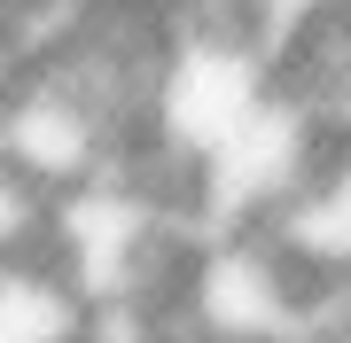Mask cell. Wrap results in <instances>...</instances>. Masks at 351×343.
<instances>
[{
    "instance_id": "obj_1",
    "label": "cell",
    "mask_w": 351,
    "mask_h": 343,
    "mask_svg": "<svg viewBox=\"0 0 351 343\" xmlns=\"http://www.w3.org/2000/svg\"><path fill=\"white\" fill-rule=\"evenodd\" d=\"M313 266L281 234H195L172 273V320L203 343H297Z\"/></svg>"
},
{
    "instance_id": "obj_2",
    "label": "cell",
    "mask_w": 351,
    "mask_h": 343,
    "mask_svg": "<svg viewBox=\"0 0 351 343\" xmlns=\"http://www.w3.org/2000/svg\"><path fill=\"white\" fill-rule=\"evenodd\" d=\"M265 102H274V55L219 31H172V55H164L156 94H149V140L172 149L180 164H203Z\"/></svg>"
},
{
    "instance_id": "obj_3",
    "label": "cell",
    "mask_w": 351,
    "mask_h": 343,
    "mask_svg": "<svg viewBox=\"0 0 351 343\" xmlns=\"http://www.w3.org/2000/svg\"><path fill=\"white\" fill-rule=\"evenodd\" d=\"M274 234L304 257V266L351 273V149H328V164L313 172V188L289 203V218Z\"/></svg>"
},
{
    "instance_id": "obj_4",
    "label": "cell",
    "mask_w": 351,
    "mask_h": 343,
    "mask_svg": "<svg viewBox=\"0 0 351 343\" xmlns=\"http://www.w3.org/2000/svg\"><path fill=\"white\" fill-rule=\"evenodd\" d=\"M55 211L63 195H47L0 156V273H55Z\"/></svg>"
},
{
    "instance_id": "obj_5",
    "label": "cell",
    "mask_w": 351,
    "mask_h": 343,
    "mask_svg": "<svg viewBox=\"0 0 351 343\" xmlns=\"http://www.w3.org/2000/svg\"><path fill=\"white\" fill-rule=\"evenodd\" d=\"M78 312L55 273H0V343H78Z\"/></svg>"
},
{
    "instance_id": "obj_6",
    "label": "cell",
    "mask_w": 351,
    "mask_h": 343,
    "mask_svg": "<svg viewBox=\"0 0 351 343\" xmlns=\"http://www.w3.org/2000/svg\"><path fill=\"white\" fill-rule=\"evenodd\" d=\"M156 343H203V335H188V328H164V335H156Z\"/></svg>"
},
{
    "instance_id": "obj_7",
    "label": "cell",
    "mask_w": 351,
    "mask_h": 343,
    "mask_svg": "<svg viewBox=\"0 0 351 343\" xmlns=\"http://www.w3.org/2000/svg\"><path fill=\"white\" fill-rule=\"evenodd\" d=\"M343 16H351V0H343Z\"/></svg>"
},
{
    "instance_id": "obj_8",
    "label": "cell",
    "mask_w": 351,
    "mask_h": 343,
    "mask_svg": "<svg viewBox=\"0 0 351 343\" xmlns=\"http://www.w3.org/2000/svg\"><path fill=\"white\" fill-rule=\"evenodd\" d=\"M343 343H351V335H343Z\"/></svg>"
}]
</instances>
